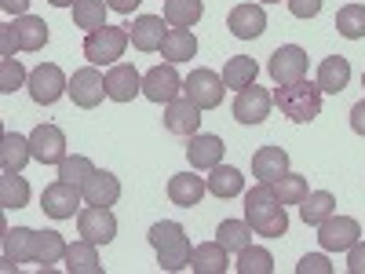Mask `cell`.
I'll return each instance as SVG.
<instances>
[{
  "label": "cell",
  "mask_w": 365,
  "mask_h": 274,
  "mask_svg": "<svg viewBox=\"0 0 365 274\" xmlns=\"http://www.w3.org/2000/svg\"><path fill=\"white\" fill-rule=\"evenodd\" d=\"M245 220L256 234L263 238H282L289 234V212L285 205L278 201L270 183H256V187L245 194Z\"/></svg>",
  "instance_id": "1"
},
{
  "label": "cell",
  "mask_w": 365,
  "mask_h": 274,
  "mask_svg": "<svg viewBox=\"0 0 365 274\" xmlns=\"http://www.w3.org/2000/svg\"><path fill=\"white\" fill-rule=\"evenodd\" d=\"M322 96L325 91L318 88V81H296V84H278V91H274V103H278V110L296 121V125H307V121H314L322 113Z\"/></svg>",
  "instance_id": "2"
},
{
  "label": "cell",
  "mask_w": 365,
  "mask_h": 274,
  "mask_svg": "<svg viewBox=\"0 0 365 274\" xmlns=\"http://www.w3.org/2000/svg\"><path fill=\"white\" fill-rule=\"evenodd\" d=\"M150 245H154L158 253V263L161 270H182V267H190V238L187 230H182L175 220H161L150 227Z\"/></svg>",
  "instance_id": "3"
},
{
  "label": "cell",
  "mask_w": 365,
  "mask_h": 274,
  "mask_svg": "<svg viewBox=\"0 0 365 274\" xmlns=\"http://www.w3.org/2000/svg\"><path fill=\"white\" fill-rule=\"evenodd\" d=\"M128 26H103L84 37V59L91 66H117V59L128 48Z\"/></svg>",
  "instance_id": "4"
},
{
  "label": "cell",
  "mask_w": 365,
  "mask_h": 274,
  "mask_svg": "<svg viewBox=\"0 0 365 274\" xmlns=\"http://www.w3.org/2000/svg\"><path fill=\"white\" fill-rule=\"evenodd\" d=\"M223 91H227L223 77L216 70H208V66L190 70V77L182 81V96H187L194 106H201V110H216L223 103Z\"/></svg>",
  "instance_id": "5"
},
{
  "label": "cell",
  "mask_w": 365,
  "mask_h": 274,
  "mask_svg": "<svg viewBox=\"0 0 365 274\" xmlns=\"http://www.w3.org/2000/svg\"><path fill=\"white\" fill-rule=\"evenodd\" d=\"M26 88H29V99H34L37 106H51V103H58L70 91V81L55 63H41L34 73H29Z\"/></svg>",
  "instance_id": "6"
},
{
  "label": "cell",
  "mask_w": 365,
  "mask_h": 274,
  "mask_svg": "<svg viewBox=\"0 0 365 274\" xmlns=\"http://www.w3.org/2000/svg\"><path fill=\"white\" fill-rule=\"evenodd\" d=\"M81 201H84L81 187H73V183H66V179H55L51 187H44L41 208H44V216H51V220H73L81 212Z\"/></svg>",
  "instance_id": "7"
},
{
  "label": "cell",
  "mask_w": 365,
  "mask_h": 274,
  "mask_svg": "<svg viewBox=\"0 0 365 274\" xmlns=\"http://www.w3.org/2000/svg\"><path fill=\"white\" fill-rule=\"evenodd\" d=\"M358 238H361V223L354 216H336L332 212L325 223H318V245L325 253H347Z\"/></svg>",
  "instance_id": "8"
},
{
  "label": "cell",
  "mask_w": 365,
  "mask_h": 274,
  "mask_svg": "<svg viewBox=\"0 0 365 274\" xmlns=\"http://www.w3.org/2000/svg\"><path fill=\"white\" fill-rule=\"evenodd\" d=\"M77 230H81V238L96 241V245H110L117 238V216L106 205H88L77 212Z\"/></svg>",
  "instance_id": "9"
},
{
  "label": "cell",
  "mask_w": 365,
  "mask_h": 274,
  "mask_svg": "<svg viewBox=\"0 0 365 274\" xmlns=\"http://www.w3.org/2000/svg\"><path fill=\"white\" fill-rule=\"evenodd\" d=\"M307 51H303L299 44H282L278 51L270 55V77H274V84H296V81H303L307 77Z\"/></svg>",
  "instance_id": "10"
},
{
  "label": "cell",
  "mask_w": 365,
  "mask_h": 274,
  "mask_svg": "<svg viewBox=\"0 0 365 274\" xmlns=\"http://www.w3.org/2000/svg\"><path fill=\"white\" fill-rule=\"evenodd\" d=\"M70 99L81 106V110H96L103 99H106V77L99 73V66H81L73 77H70Z\"/></svg>",
  "instance_id": "11"
},
{
  "label": "cell",
  "mask_w": 365,
  "mask_h": 274,
  "mask_svg": "<svg viewBox=\"0 0 365 274\" xmlns=\"http://www.w3.org/2000/svg\"><path fill=\"white\" fill-rule=\"evenodd\" d=\"M143 96L150 103H172L182 96V81L175 73V63H165V66H154L143 73Z\"/></svg>",
  "instance_id": "12"
},
{
  "label": "cell",
  "mask_w": 365,
  "mask_h": 274,
  "mask_svg": "<svg viewBox=\"0 0 365 274\" xmlns=\"http://www.w3.org/2000/svg\"><path fill=\"white\" fill-rule=\"evenodd\" d=\"M37 241H41V230L34 227H11L4 230V270H15L19 263H37Z\"/></svg>",
  "instance_id": "13"
},
{
  "label": "cell",
  "mask_w": 365,
  "mask_h": 274,
  "mask_svg": "<svg viewBox=\"0 0 365 274\" xmlns=\"http://www.w3.org/2000/svg\"><path fill=\"white\" fill-rule=\"evenodd\" d=\"M270 106H274V96H270V91L259 88V84H249V88L237 91V99H234V117L241 121V125H259V121L270 117Z\"/></svg>",
  "instance_id": "14"
},
{
  "label": "cell",
  "mask_w": 365,
  "mask_h": 274,
  "mask_svg": "<svg viewBox=\"0 0 365 274\" xmlns=\"http://www.w3.org/2000/svg\"><path fill=\"white\" fill-rule=\"evenodd\" d=\"M29 146H34V158L41 165H63L66 158V136L58 125H37L29 132Z\"/></svg>",
  "instance_id": "15"
},
{
  "label": "cell",
  "mask_w": 365,
  "mask_h": 274,
  "mask_svg": "<svg viewBox=\"0 0 365 274\" xmlns=\"http://www.w3.org/2000/svg\"><path fill=\"white\" fill-rule=\"evenodd\" d=\"M201 106H194L187 96H179V99H172V103H165V128L172 132V136H182V139H190V136H197V128H201Z\"/></svg>",
  "instance_id": "16"
},
{
  "label": "cell",
  "mask_w": 365,
  "mask_h": 274,
  "mask_svg": "<svg viewBox=\"0 0 365 274\" xmlns=\"http://www.w3.org/2000/svg\"><path fill=\"white\" fill-rule=\"evenodd\" d=\"M128 37H132L135 51H161V44L168 37V22H165V15H139L128 26Z\"/></svg>",
  "instance_id": "17"
},
{
  "label": "cell",
  "mask_w": 365,
  "mask_h": 274,
  "mask_svg": "<svg viewBox=\"0 0 365 274\" xmlns=\"http://www.w3.org/2000/svg\"><path fill=\"white\" fill-rule=\"evenodd\" d=\"M143 91V77L132 63H117L106 70V99L113 103H132Z\"/></svg>",
  "instance_id": "18"
},
{
  "label": "cell",
  "mask_w": 365,
  "mask_h": 274,
  "mask_svg": "<svg viewBox=\"0 0 365 274\" xmlns=\"http://www.w3.org/2000/svg\"><path fill=\"white\" fill-rule=\"evenodd\" d=\"M227 29H230L237 41H252V37H259L263 29H267V11H263V4H237V8H230V15H227Z\"/></svg>",
  "instance_id": "19"
},
{
  "label": "cell",
  "mask_w": 365,
  "mask_h": 274,
  "mask_svg": "<svg viewBox=\"0 0 365 274\" xmlns=\"http://www.w3.org/2000/svg\"><path fill=\"white\" fill-rule=\"evenodd\" d=\"M223 139L220 136H205V132H197V136H190V146H187V158H190V165L194 168H201V172H212L216 165H223Z\"/></svg>",
  "instance_id": "20"
},
{
  "label": "cell",
  "mask_w": 365,
  "mask_h": 274,
  "mask_svg": "<svg viewBox=\"0 0 365 274\" xmlns=\"http://www.w3.org/2000/svg\"><path fill=\"white\" fill-rule=\"evenodd\" d=\"M84 201L88 205H117V198H120V179L113 176V172H106V168H96L88 176V183H84Z\"/></svg>",
  "instance_id": "21"
},
{
  "label": "cell",
  "mask_w": 365,
  "mask_h": 274,
  "mask_svg": "<svg viewBox=\"0 0 365 274\" xmlns=\"http://www.w3.org/2000/svg\"><path fill=\"white\" fill-rule=\"evenodd\" d=\"M205 194H208V183H205L201 176L179 172V176L168 179V198H172V205H179V208H194V205H201Z\"/></svg>",
  "instance_id": "22"
},
{
  "label": "cell",
  "mask_w": 365,
  "mask_h": 274,
  "mask_svg": "<svg viewBox=\"0 0 365 274\" xmlns=\"http://www.w3.org/2000/svg\"><path fill=\"white\" fill-rule=\"evenodd\" d=\"M289 172V154L282 146H259L256 158H252V176L259 183H278Z\"/></svg>",
  "instance_id": "23"
},
{
  "label": "cell",
  "mask_w": 365,
  "mask_h": 274,
  "mask_svg": "<svg viewBox=\"0 0 365 274\" xmlns=\"http://www.w3.org/2000/svg\"><path fill=\"white\" fill-rule=\"evenodd\" d=\"M351 81V63L344 55H329L322 59V66H318V88L325 91V96H340V91L347 88Z\"/></svg>",
  "instance_id": "24"
},
{
  "label": "cell",
  "mask_w": 365,
  "mask_h": 274,
  "mask_svg": "<svg viewBox=\"0 0 365 274\" xmlns=\"http://www.w3.org/2000/svg\"><path fill=\"white\" fill-rule=\"evenodd\" d=\"M208 194L212 198H237V194H245V176H241V168L234 165H216L208 172Z\"/></svg>",
  "instance_id": "25"
},
{
  "label": "cell",
  "mask_w": 365,
  "mask_h": 274,
  "mask_svg": "<svg viewBox=\"0 0 365 274\" xmlns=\"http://www.w3.org/2000/svg\"><path fill=\"white\" fill-rule=\"evenodd\" d=\"M29 158H34L29 139L19 136V132H4V139H0V168L4 172H22Z\"/></svg>",
  "instance_id": "26"
},
{
  "label": "cell",
  "mask_w": 365,
  "mask_h": 274,
  "mask_svg": "<svg viewBox=\"0 0 365 274\" xmlns=\"http://www.w3.org/2000/svg\"><path fill=\"white\" fill-rule=\"evenodd\" d=\"M99 245L96 241H88V238H81V241H73V245L66 249V270L70 274H103V263H99V253H96Z\"/></svg>",
  "instance_id": "27"
},
{
  "label": "cell",
  "mask_w": 365,
  "mask_h": 274,
  "mask_svg": "<svg viewBox=\"0 0 365 274\" xmlns=\"http://www.w3.org/2000/svg\"><path fill=\"white\" fill-rule=\"evenodd\" d=\"M227 256H230V253L220 245V241H205V245H197V249L190 253V270H194V274H223V270L230 267Z\"/></svg>",
  "instance_id": "28"
},
{
  "label": "cell",
  "mask_w": 365,
  "mask_h": 274,
  "mask_svg": "<svg viewBox=\"0 0 365 274\" xmlns=\"http://www.w3.org/2000/svg\"><path fill=\"white\" fill-rule=\"evenodd\" d=\"M252 227H249V220H223L220 227H216V241L227 249V253H241V249H249L252 245Z\"/></svg>",
  "instance_id": "29"
},
{
  "label": "cell",
  "mask_w": 365,
  "mask_h": 274,
  "mask_svg": "<svg viewBox=\"0 0 365 274\" xmlns=\"http://www.w3.org/2000/svg\"><path fill=\"white\" fill-rule=\"evenodd\" d=\"M15 34H19V48L22 51H41L48 44V22L37 15H19L15 19Z\"/></svg>",
  "instance_id": "30"
},
{
  "label": "cell",
  "mask_w": 365,
  "mask_h": 274,
  "mask_svg": "<svg viewBox=\"0 0 365 274\" xmlns=\"http://www.w3.org/2000/svg\"><path fill=\"white\" fill-rule=\"evenodd\" d=\"M161 55L168 59V63H190V59L197 55V37L190 34V29H168V37L161 44Z\"/></svg>",
  "instance_id": "31"
},
{
  "label": "cell",
  "mask_w": 365,
  "mask_h": 274,
  "mask_svg": "<svg viewBox=\"0 0 365 274\" xmlns=\"http://www.w3.org/2000/svg\"><path fill=\"white\" fill-rule=\"evenodd\" d=\"M332 212H336V198H332L329 191H311L307 198H303V205H299V216H303V223H307V227L325 223Z\"/></svg>",
  "instance_id": "32"
},
{
  "label": "cell",
  "mask_w": 365,
  "mask_h": 274,
  "mask_svg": "<svg viewBox=\"0 0 365 274\" xmlns=\"http://www.w3.org/2000/svg\"><path fill=\"white\" fill-rule=\"evenodd\" d=\"M205 4L201 0H165V22L172 29H190L194 22H201Z\"/></svg>",
  "instance_id": "33"
},
{
  "label": "cell",
  "mask_w": 365,
  "mask_h": 274,
  "mask_svg": "<svg viewBox=\"0 0 365 274\" xmlns=\"http://www.w3.org/2000/svg\"><path fill=\"white\" fill-rule=\"evenodd\" d=\"M256 73H259L256 59H249V55H234V59H227V66H223V84L241 91V88L256 84Z\"/></svg>",
  "instance_id": "34"
},
{
  "label": "cell",
  "mask_w": 365,
  "mask_h": 274,
  "mask_svg": "<svg viewBox=\"0 0 365 274\" xmlns=\"http://www.w3.org/2000/svg\"><path fill=\"white\" fill-rule=\"evenodd\" d=\"M106 11H110L106 0H77L73 22H77V29H84V34H96V29L106 26Z\"/></svg>",
  "instance_id": "35"
},
{
  "label": "cell",
  "mask_w": 365,
  "mask_h": 274,
  "mask_svg": "<svg viewBox=\"0 0 365 274\" xmlns=\"http://www.w3.org/2000/svg\"><path fill=\"white\" fill-rule=\"evenodd\" d=\"M29 201V183L22 172H4L0 176V208H22Z\"/></svg>",
  "instance_id": "36"
},
{
  "label": "cell",
  "mask_w": 365,
  "mask_h": 274,
  "mask_svg": "<svg viewBox=\"0 0 365 274\" xmlns=\"http://www.w3.org/2000/svg\"><path fill=\"white\" fill-rule=\"evenodd\" d=\"M66 241H63V234L58 230H41V241H37V263L44 267V270H51L55 263H63L66 260Z\"/></svg>",
  "instance_id": "37"
},
{
  "label": "cell",
  "mask_w": 365,
  "mask_h": 274,
  "mask_svg": "<svg viewBox=\"0 0 365 274\" xmlns=\"http://www.w3.org/2000/svg\"><path fill=\"white\" fill-rule=\"evenodd\" d=\"M336 34L347 41H361L365 37V4H344L336 15Z\"/></svg>",
  "instance_id": "38"
},
{
  "label": "cell",
  "mask_w": 365,
  "mask_h": 274,
  "mask_svg": "<svg viewBox=\"0 0 365 274\" xmlns=\"http://www.w3.org/2000/svg\"><path fill=\"white\" fill-rule=\"evenodd\" d=\"M274 194H278L282 205H303V198H307V176H296V172H285L278 183H270Z\"/></svg>",
  "instance_id": "39"
},
{
  "label": "cell",
  "mask_w": 365,
  "mask_h": 274,
  "mask_svg": "<svg viewBox=\"0 0 365 274\" xmlns=\"http://www.w3.org/2000/svg\"><path fill=\"white\" fill-rule=\"evenodd\" d=\"M234 267H237V274H274V256L267 249L249 245V249L237 253V263Z\"/></svg>",
  "instance_id": "40"
},
{
  "label": "cell",
  "mask_w": 365,
  "mask_h": 274,
  "mask_svg": "<svg viewBox=\"0 0 365 274\" xmlns=\"http://www.w3.org/2000/svg\"><path fill=\"white\" fill-rule=\"evenodd\" d=\"M91 172H96V165H91L84 154H73V158L66 154V158H63V165H58V179L73 183V187H84Z\"/></svg>",
  "instance_id": "41"
},
{
  "label": "cell",
  "mask_w": 365,
  "mask_h": 274,
  "mask_svg": "<svg viewBox=\"0 0 365 274\" xmlns=\"http://www.w3.org/2000/svg\"><path fill=\"white\" fill-rule=\"evenodd\" d=\"M26 81H29V73L22 70L19 59H0V91H4V96L26 88Z\"/></svg>",
  "instance_id": "42"
},
{
  "label": "cell",
  "mask_w": 365,
  "mask_h": 274,
  "mask_svg": "<svg viewBox=\"0 0 365 274\" xmlns=\"http://www.w3.org/2000/svg\"><path fill=\"white\" fill-rule=\"evenodd\" d=\"M296 274H332V263L322 253H307V256L296 263Z\"/></svg>",
  "instance_id": "43"
},
{
  "label": "cell",
  "mask_w": 365,
  "mask_h": 274,
  "mask_svg": "<svg viewBox=\"0 0 365 274\" xmlns=\"http://www.w3.org/2000/svg\"><path fill=\"white\" fill-rule=\"evenodd\" d=\"M19 48V34H15V22L11 26H0V59H15Z\"/></svg>",
  "instance_id": "44"
},
{
  "label": "cell",
  "mask_w": 365,
  "mask_h": 274,
  "mask_svg": "<svg viewBox=\"0 0 365 274\" xmlns=\"http://www.w3.org/2000/svg\"><path fill=\"white\" fill-rule=\"evenodd\" d=\"M285 4L296 19H314L322 11V0H285Z\"/></svg>",
  "instance_id": "45"
},
{
  "label": "cell",
  "mask_w": 365,
  "mask_h": 274,
  "mask_svg": "<svg viewBox=\"0 0 365 274\" xmlns=\"http://www.w3.org/2000/svg\"><path fill=\"white\" fill-rule=\"evenodd\" d=\"M347 270H351V274H365V241H361V238L347 249Z\"/></svg>",
  "instance_id": "46"
},
{
  "label": "cell",
  "mask_w": 365,
  "mask_h": 274,
  "mask_svg": "<svg viewBox=\"0 0 365 274\" xmlns=\"http://www.w3.org/2000/svg\"><path fill=\"white\" fill-rule=\"evenodd\" d=\"M351 128H354L358 136H365V99L351 106Z\"/></svg>",
  "instance_id": "47"
},
{
  "label": "cell",
  "mask_w": 365,
  "mask_h": 274,
  "mask_svg": "<svg viewBox=\"0 0 365 274\" xmlns=\"http://www.w3.org/2000/svg\"><path fill=\"white\" fill-rule=\"evenodd\" d=\"M29 4H34V0H0V8H4L8 15H29Z\"/></svg>",
  "instance_id": "48"
},
{
  "label": "cell",
  "mask_w": 365,
  "mask_h": 274,
  "mask_svg": "<svg viewBox=\"0 0 365 274\" xmlns=\"http://www.w3.org/2000/svg\"><path fill=\"white\" fill-rule=\"evenodd\" d=\"M106 4H110V11H120V15H132L139 4H143V0H106Z\"/></svg>",
  "instance_id": "49"
},
{
  "label": "cell",
  "mask_w": 365,
  "mask_h": 274,
  "mask_svg": "<svg viewBox=\"0 0 365 274\" xmlns=\"http://www.w3.org/2000/svg\"><path fill=\"white\" fill-rule=\"evenodd\" d=\"M51 4H55V8H73L77 0H51Z\"/></svg>",
  "instance_id": "50"
},
{
  "label": "cell",
  "mask_w": 365,
  "mask_h": 274,
  "mask_svg": "<svg viewBox=\"0 0 365 274\" xmlns=\"http://www.w3.org/2000/svg\"><path fill=\"white\" fill-rule=\"evenodd\" d=\"M263 4H278V0H263Z\"/></svg>",
  "instance_id": "51"
},
{
  "label": "cell",
  "mask_w": 365,
  "mask_h": 274,
  "mask_svg": "<svg viewBox=\"0 0 365 274\" xmlns=\"http://www.w3.org/2000/svg\"><path fill=\"white\" fill-rule=\"evenodd\" d=\"M361 88H365V73H361Z\"/></svg>",
  "instance_id": "52"
}]
</instances>
